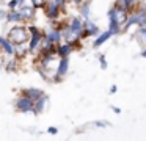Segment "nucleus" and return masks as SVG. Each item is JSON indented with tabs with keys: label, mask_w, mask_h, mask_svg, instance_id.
I'll return each mask as SVG.
<instances>
[{
	"label": "nucleus",
	"mask_w": 146,
	"mask_h": 141,
	"mask_svg": "<svg viewBox=\"0 0 146 141\" xmlns=\"http://www.w3.org/2000/svg\"><path fill=\"white\" fill-rule=\"evenodd\" d=\"M98 60H99V64H101V68L102 69H107V60H105V55L104 53H99L98 55Z\"/></svg>",
	"instance_id": "4"
},
{
	"label": "nucleus",
	"mask_w": 146,
	"mask_h": 141,
	"mask_svg": "<svg viewBox=\"0 0 146 141\" xmlns=\"http://www.w3.org/2000/svg\"><path fill=\"white\" fill-rule=\"evenodd\" d=\"M80 16H82L83 19H90V16H91V11H90V3L85 2V3H80V9H79Z\"/></svg>",
	"instance_id": "3"
},
{
	"label": "nucleus",
	"mask_w": 146,
	"mask_h": 141,
	"mask_svg": "<svg viewBox=\"0 0 146 141\" xmlns=\"http://www.w3.org/2000/svg\"><path fill=\"white\" fill-rule=\"evenodd\" d=\"M74 2H76V3H82L83 0H74Z\"/></svg>",
	"instance_id": "10"
},
{
	"label": "nucleus",
	"mask_w": 146,
	"mask_h": 141,
	"mask_svg": "<svg viewBox=\"0 0 146 141\" xmlns=\"http://www.w3.org/2000/svg\"><path fill=\"white\" fill-rule=\"evenodd\" d=\"M111 111L116 113V115H119V113H121V108H118V107H111Z\"/></svg>",
	"instance_id": "7"
},
{
	"label": "nucleus",
	"mask_w": 146,
	"mask_h": 141,
	"mask_svg": "<svg viewBox=\"0 0 146 141\" xmlns=\"http://www.w3.org/2000/svg\"><path fill=\"white\" fill-rule=\"evenodd\" d=\"M101 31H102V30H101V28H99L93 21H90V19H86V21H85V30H83V36H86V38H90V36L96 38L99 33H101Z\"/></svg>",
	"instance_id": "2"
},
{
	"label": "nucleus",
	"mask_w": 146,
	"mask_h": 141,
	"mask_svg": "<svg viewBox=\"0 0 146 141\" xmlns=\"http://www.w3.org/2000/svg\"><path fill=\"white\" fill-rule=\"evenodd\" d=\"M140 3H141V5H146V0H140Z\"/></svg>",
	"instance_id": "9"
},
{
	"label": "nucleus",
	"mask_w": 146,
	"mask_h": 141,
	"mask_svg": "<svg viewBox=\"0 0 146 141\" xmlns=\"http://www.w3.org/2000/svg\"><path fill=\"white\" fill-rule=\"evenodd\" d=\"M94 125L98 128H105V127H110V122H107V121H96Z\"/></svg>",
	"instance_id": "5"
},
{
	"label": "nucleus",
	"mask_w": 146,
	"mask_h": 141,
	"mask_svg": "<svg viewBox=\"0 0 146 141\" xmlns=\"http://www.w3.org/2000/svg\"><path fill=\"white\" fill-rule=\"evenodd\" d=\"M140 55H141V58H146V49H143V50H141V53H140Z\"/></svg>",
	"instance_id": "8"
},
{
	"label": "nucleus",
	"mask_w": 146,
	"mask_h": 141,
	"mask_svg": "<svg viewBox=\"0 0 146 141\" xmlns=\"http://www.w3.org/2000/svg\"><path fill=\"white\" fill-rule=\"evenodd\" d=\"M115 34L111 33V30H104V31H101V33L98 34V36L94 38V42H93V47H94V49H99V47L101 46H104L105 42H107L108 39H111V38H113Z\"/></svg>",
	"instance_id": "1"
},
{
	"label": "nucleus",
	"mask_w": 146,
	"mask_h": 141,
	"mask_svg": "<svg viewBox=\"0 0 146 141\" xmlns=\"http://www.w3.org/2000/svg\"><path fill=\"white\" fill-rule=\"evenodd\" d=\"M116 89H118L116 85H111V86H110V94H115V93H116Z\"/></svg>",
	"instance_id": "6"
}]
</instances>
